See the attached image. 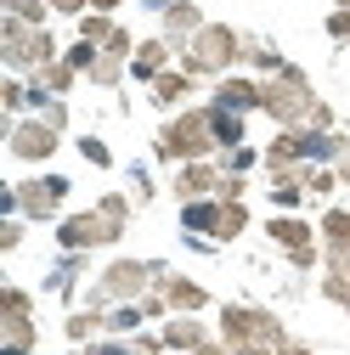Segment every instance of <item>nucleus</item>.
Segmentation results:
<instances>
[{"label": "nucleus", "instance_id": "obj_12", "mask_svg": "<svg viewBox=\"0 0 350 355\" xmlns=\"http://www.w3.org/2000/svg\"><path fill=\"white\" fill-rule=\"evenodd\" d=\"M175 62H181V51H175L164 34H153V40H142V46H136V57H130V79H136V85H153V79L169 73Z\"/></svg>", "mask_w": 350, "mask_h": 355}, {"label": "nucleus", "instance_id": "obj_13", "mask_svg": "<svg viewBox=\"0 0 350 355\" xmlns=\"http://www.w3.org/2000/svg\"><path fill=\"white\" fill-rule=\"evenodd\" d=\"M158 293L169 299V316H198V310L209 304V288L192 282V277H181V271H164L158 277Z\"/></svg>", "mask_w": 350, "mask_h": 355}, {"label": "nucleus", "instance_id": "obj_17", "mask_svg": "<svg viewBox=\"0 0 350 355\" xmlns=\"http://www.w3.org/2000/svg\"><path fill=\"white\" fill-rule=\"evenodd\" d=\"M158 333H164V344H169V349H181V355H192V349H203L209 338H221V333H209V327H203L198 316H169V322H164Z\"/></svg>", "mask_w": 350, "mask_h": 355}, {"label": "nucleus", "instance_id": "obj_2", "mask_svg": "<svg viewBox=\"0 0 350 355\" xmlns=\"http://www.w3.org/2000/svg\"><path fill=\"white\" fill-rule=\"evenodd\" d=\"M317 102H322V96H317V85L305 79L299 62H288V68L272 73V79H260V113H266L277 130H305V119H311Z\"/></svg>", "mask_w": 350, "mask_h": 355}, {"label": "nucleus", "instance_id": "obj_15", "mask_svg": "<svg viewBox=\"0 0 350 355\" xmlns=\"http://www.w3.org/2000/svg\"><path fill=\"white\" fill-rule=\"evenodd\" d=\"M266 237H272L283 254H299V248H317V243H322L317 226H311V220H299V214H272V220H266Z\"/></svg>", "mask_w": 350, "mask_h": 355}, {"label": "nucleus", "instance_id": "obj_35", "mask_svg": "<svg viewBox=\"0 0 350 355\" xmlns=\"http://www.w3.org/2000/svg\"><path fill=\"white\" fill-rule=\"evenodd\" d=\"M136 46H142V40H136V34H130V28H113L102 51H108V57H119V62H130V57H136Z\"/></svg>", "mask_w": 350, "mask_h": 355}, {"label": "nucleus", "instance_id": "obj_23", "mask_svg": "<svg viewBox=\"0 0 350 355\" xmlns=\"http://www.w3.org/2000/svg\"><path fill=\"white\" fill-rule=\"evenodd\" d=\"M299 187H305V198H333L339 175H333V164H299Z\"/></svg>", "mask_w": 350, "mask_h": 355}, {"label": "nucleus", "instance_id": "obj_49", "mask_svg": "<svg viewBox=\"0 0 350 355\" xmlns=\"http://www.w3.org/2000/svg\"><path fill=\"white\" fill-rule=\"evenodd\" d=\"M74 355H85V349H74Z\"/></svg>", "mask_w": 350, "mask_h": 355}, {"label": "nucleus", "instance_id": "obj_20", "mask_svg": "<svg viewBox=\"0 0 350 355\" xmlns=\"http://www.w3.org/2000/svg\"><path fill=\"white\" fill-rule=\"evenodd\" d=\"M243 62H249L260 79H272V73H283V68H288V57L272 46V40H254V34H249V46H243Z\"/></svg>", "mask_w": 350, "mask_h": 355}, {"label": "nucleus", "instance_id": "obj_10", "mask_svg": "<svg viewBox=\"0 0 350 355\" xmlns=\"http://www.w3.org/2000/svg\"><path fill=\"white\" fill-rule=\"evenodd\" d=\"M175 203H198V198H215L221 192V164L215 158H198V164H181L175 169V181H169Z\"/></svg>", "mask_w": 350, "mask_h": 355}, {"label": "nucleus", "instance_id": "obj_5", "mask_svg": "<svg viewBox=\"0 0 350 355\" xmlns=\"http://www.w3.org/2000/svg\"><path fill=\"white\" fill-rule=\"evenodd\" d=\"M221 344L226 349H266V355H277L283 344H288V327L272 316L266 304H221Z\"/></svg>", "mask_w": 350, "mask_h": 355}, {"label": "nucleus", "instance_id": "obj_11", "mask_svg": "<svg viewBox=\"0 0 350 355\" xmlns=\"http://www.w3.org/2000/svg\"><path fill=\"white\" fill-rule=\"evenodd\" d=\"M158 34L169 40L175 51H187L192 40L203 34V6H198V0H169V6H164V17H158Z\"/></svg>", "mask_w": 350, "mask_h": 355}, {"label": "nucleus", "instance_id": "obj_3", "mask_svg": "<svg viewBox=\"0 0 350 355\" xmlns=\"http://www.w3.org/2000/svg\"><path fill=\"white\" fill-rule=\"evenodd\" d=\"M164 271H169L164 259H108V265H102V277H97V288H91V310L142 304V299L158 288Z\"/></svg>", "mask_w": 350, "mask_h": 355}, {"label": "nucleus", "instance_id": "obj_27", "mask_svg": "<svg viewBox=\"0 0 350 355\" xmlns=\"http://www.w3.org/2000/svg\"><path fill=\"white\" fill-rule=\"evenodd\" d=\"M142 304H113L108 310V338H124V333H142Z\"/></svg>", "mask_w": 350, "mask_h": 355}, {"label": "nucleus", "instance_id": "obj_34", "mask_svg": "<svg viewBox=\"0 0 350 355\" xmlns=\"http://www.w3.org/2000/svg\"><path fill=\"white\" fill-rule=\"evenodd\" d=\"M0 316H34V299L23 288H0Z\"/></svg>", "mask_w": 350, "mask_h": 355}, {"label": "nucleus", "instance_id": "obj_8", "mask_svg": "<svg viewBox=\"0 0 350 355\" xmlns=\"http://www.w3.org/2000/svg\"><path fill=\"white\" fill-rule=\"evenodd\" d=\"M113 243H119V232L108 226L97 209L57 220V248H62V254H91V248H113Z\"/></svg>", "mask_w": 350, "mask_h": 355}, {"label": "nucleus", "instance_id": "obj_45", "mask_svg": "<svg viewBox=\"0 0 350 355\" xmlns=\"http://www.w3.org/2000/svg\"><path fill=\"white\" fill-rule=\"evenodd\" d=\"M192 355H232V349H226L221 338H209V344H203V349H192Z\"/></svg>", "mask_w": 350, "mask_h": 355}, {"label": "nucleus", "instance_id": "obj_14", "mask_svg": "<svg viewBox=\"0 0 350 355\" xmlns=\"http://www.w3.org/2000/svg\"><path fill=\"white\" fill-rule=\"evenodd\" d=\"M215 107H232V113H260V79H249V73H226V79H215V96H209Z\"/></svg>", "mask_w": 350, "mask_h": 355}, {"label": "nucleus", "instance_id": "obj_4", "mask_svg": "<svg viewBox=\"0 0 350 355\" xmlns=\"http://www.w3.org/2000/svg\"><path fill=\"white\" fill-rule=\"evenodd\" d=\"M243 46L249 34H238L232 23H203V34L181 51V68L192 79H226L232 68H243Z\"/></svg>", "mask_w": 350, "mask_h": 355}, {"label": "nucleus", "instance_id": "obj_43", "mask_svg": "<svg viewBox=\"0 0 350 355\" xmlns=\"http://www.w3.org/2000/svg\"><path fill=\"white\" fill-rule=\"evenodd\" d=\"M333 175H339V187H344V192H350V147H344V153H339V158H333Z\"/></svg>", "mask_w": 350, "mask_h": 355}, {"label": "nucleus", "instance_id": "obj_46", "mask_svg": "<svg viewBox=\"0 0 350 355\" xmlns=\"http://www.w3.org/2000/svg\"><path fill=\"white\" fill-rule=\"evenodd\" d=\"M119 6H124V0H91V12H108V17H113Z\"/></svg>", "mask_w": 350, "mask_h": 355}, {"label": "nucleus", "instance_id": "obj_30", "mask_svg": "<svg viewBox=\"0 0 350 355\" xmlns=\"http://www.w3.org/2000/svg\"><path fill=\"white\" fill-rule=\"evenodd\" d=\"M0 12H6V17H23V23H40V28H46V12H51V0H0Z\"/></svg>", "mask_w": 350, "mask_h": 355}, {"label": "nucleus", "instance_id": "obj_48", "mask_svg": "<svg viewBox=\"0 0 350 355\" xmlns=\"http://www.w3.org/2000/svg\"><path fill=\"white\" fill-rule=\"evenodd\" d=\"M344 316H350V304H344Z\"/></svg>", "mask_w": 350, "mask_h": 355}, {"label": "nucleus", "instance_id": "obj_28", "mask_svg": "<svg viewBox=\"0 0 350 355\" xmlns=\"http://www.w3.org/2000/svg\"><path fill=\"white\" fill-rule=\"evenodd\" d=\"M113 28H119V23H113L108 12H85V17H79V40H85V46H108Z\"/></svg>", "mask_w": 350, "mask_h": 355}, {"label": "nucleus", "instance_id": "obj_39", "mask_svg": "<svg viewBox=\"0 0 350 355\" xmlns=\"http://www.w3.org/2000/svg\"><path fill=\"white\" fill-rule=\"evenodd\" d=\"M17 243H23V220L12 214L6 226H0V254H17Z\"/></svg>", "mask_w": 350, "mask_h": 355}, {"label": "nucleus", "instance_id": "obj_40", "mask_svg": "<svg viewBox=\"0 0 350 355\" xmlns=\"http://www.w3.org/2000/svg\"><path fill=\"white\" fill-rule=\"evenodd\" d=\"M130 198H136V203L153 198V175H147V169H130Z\"/></svg>", "mask_w": 350, "mask_h": 355}, {"label": "nucleus", "instance_id": "obj_47", "mask_svg": "<svg viewBox=\"0 0 350 355\" xmlns=\"http://www.w3.org/2000/svg\"><path fill=\"white\" fill-rule=\"evenodd\" d=\"M333 12H350V0H333Z\"/></svg>", "mask_w": 350, "mask_h": 355}, {"label": "nucleus", "instance_id": "obj_26", "mask_svg": "<svg viewBox=\"0 0 350 355\" xmlns=\"http://www.w3.org/2000/svg\"><path fill=\"white\" fill-rule=\"evenodd\" d=\"M85 265H91L85 254H62V265H57V271L46 277V288H51V293H68V288H74V282L85 277Z\"/></svg>", "mask_w": 350, "mask_h": 355}, {"label": "nucleus", "instance_id": "obj_31", "mask_svg": "<svg viewBox=\"0 0 350 355\" xmlns=\"http://www.w3.org/2000/svg\"><path fill=\"white\" fill-rule=\"evenodd\" d=\"M62 62H68V68H74V73L85 79V73H91V68L102 62V46H85V40H74V46L62 51Z\"/></svg>", "mask_w": 350, "mask_h": 355}, {"label": "nucleus", "instance_id": "obj_24", "mask_svg": "<svg viewBox=\"0 0 350 355\" xmlns=\"http://www.w3.org/2000/svg\"><path fill=\"white\" fill-rule=\"evenodd\" d=\"M74 79H79V73H74L62 57H57V62H46V68L34 73V85H40V91H51V96H68V91H74Z\"/></svg>", "mask_w": 350, "mask_h": 355}, {"label": "nucleus", "instance_id": "obj_7", "mask_svg": "<svg viewBox=\"0 0 350 355\" xmlns=\"http://www.w3.org/2000/svg\"><path fill=\"white\" fill-rule=\"evenodd\" d=\"M68 175H28V181L6 187V209L17 220H57L62 203H68Z\"/></svg>", "mask_w": 350, "mask_h": 355}, {"label": "nucleus", "instance_id": "obj_33", "mask_svg": "<svg viewBox=\"0 0 350 355\" xmlns=\"http://www.w3.org/2000/svg\"><path fill=\"white\" fill-rule=\"evenodd\" d=\"M85 355H147L136 338H97V344H85Z\"/></svg>", "mask_w": 350, "mask_h": 355}, {"label": "nucleus", "instance_id": "obj_38", "mask_svg": "<svg viewBox=\"0 0 350 355\" xmlns=\"http://www.w3.org/2000/svg\"><path fill=\"white\" fill-rule=\"evenodd\" d=\"M243 192H249V181H243V175H226V169H221V192H215V198H226V203H243Z\"/></svg>", "mask_w": 350, "mask_h": 355}, {"label": "nucleus", "instance_id": "obj_42", "mask_svg": "<svg viewBox=\"0 0 350 355\" xmlns=\"http://www.w3.org/2000/svg\"><path fill=\"white\" fill-rule=\"evenodd\" d=\"M51 12H62V17H85V12H91V0H51Z\"/></svg>", "mask_w": 350, "mask_h": 355}, {"label": "nucleus", "instance_id": "obj_1", "mask_svg": "<svg viewBox=\"0 0 350 355\" xmlns=\"http://www.w3.org/2000/svg\"><path fill=\"white\" fill-rule=\"evenodd\" d=\"M153 153L164 164H198V158H221V147H215V130H209V102L203 107H181V113H169L164 130L153 136Z\"/></svg>", "mask_w": 350, "mask_h": 355}, {"label": "nucleus", "instance_id": "obj_22", "mask_svg": "<svg viewBox=\"0 0 350 355\" xmlns=\"http://www.w3.org/2000/svg\"><path fill=\"white\" fill-rule=\"evenodd\" d=\"M215 209H221V198H198V203H181V232L192 237H209L215 232Z\"/></svg>", "mask_w": 350, "mask_h": 355}, {"label": "nucleus", "instance_id": "obj_41", "mask_svg": "<svg viewBox=\"0 0 350 355\" xmlns=\"http://www.w3.org/2000/svg\"><path fill=\"white\" fill-rule=\"evenodd\" d=\"M305 130H333V107H328V102H317V107H311V119H305Z\"/></svg>", "mask_w": 350, "mask_h": 355}, {"label": "nucleus", "instance_id": "obj_21", "mask_svg": "<svg viewBox=\"0 0 350 355\" xmlns=\"http://www.w3.org/2000/svg\"><path fill=\"white\" fill-rule=\"evenodd\" d=\"M317 237H322V254L350 248V209H328V214H322V226H317Z\"/></svg>", "mask_w": 350, "mask_h": 355}, {"label": "nucleus", "instance_id": "obj_36", "mask_svg": "<svg viewBox=\"0 0 350 355\" xmlns=\"http://www.w3.org/2000/svg\"><path fill=\"white\" fill-rule=\"evenodd\" d=\"M79 158H85V164H97V169H108V164H113V153H108V141H102V136H79Z\"/></svg>", "mask_w": 350, "mask_h": 355}, {"label": "nucleus", "instance_id": "obj_16", "mask_svg": "<svg viewBox=\"0 0 350 355\" xmlns=\"http://www.w3.org/2000/svg\"><path fill=\"white\" fill-rule=\"evenodd\" d=\"M192 85H198V79H192V73H187L181 62H175L169 73H158V79L147 85V96H153V107H164V113H175V107H181V102L192 96Z\"/></svg>", "mask_w": 350, "mask_h": 355}, {"label": "nucleus", "instance_id": "obj_18", "mask_svg": "<svg viewBox=\"0 0 350 355\" xmlns=\"http://www.w3.org/2000/svg\"><path fill=\"white\" fill-rule=\"evenodd\" d=\"M209 130H215V147H221V153L243 147V113H232V107H215V102H209Z\"/></svg>", "mask_w": 350, "mask_h": 355}, {"label": "nucleus", "instance_id": "obj_32", "mask_svg": "<svg viewBox=\"0 0 350 355\" xmlns=\"http://www.w3.org/2000/svg\"><path fill=\"white\" fill-rule=\"evenodd\" d=\"M0 107H6V113H28V79H6V85H0Z\"/></svg>", "mask_w": 350, "mask_h": 355}, {"label": "nucleus", "instance_id": "obj_25", "mask_svg": "<svg viewBox=\"0 0 350 355\" xmlns=\"http://www.w3.org/2000/svg\"><path fill=\"white\" fill-rule=\"evenodd\" d=\"M91 209H97V214L108 220V226H113V232L124 237V226H130V198H124V192H102V198H97Z\"/></svg>", "mask_w": 350, "mask_h": 355}, {"label": "nucleus", "instance_id": "obj_9", "mask_svg": "<svg viewBox=\"0 0 350 355\" xmlns=\"http://www.w3.org/2000/svg\"><path fill=\"white\" fill-rule=\"evenodd\" d=\"M57 141H62V130H51L46 119H12L6 124V147L17 164H46L57 153Z\"/></svg>", "mask_w": 350, "mask_h": 355}, {"label": "nucleus", "instance_id": "obj_29", "mask_svg": "<svg viewBox=\"0 0 350 355\" xmlns=\"http://www.w3.org/2000/svg\"><path fill=\"white\" fill-rule=\"evenodd\" d=\"M215 164H221L226 175H249L254 164H266V153H254V147L243 141V147H232V153H221V158H215Z\"/></svg>", "mask_w": 350, "mask_h": 355}, {"label": "nucleus", "instance_id": "obj_37", "mask_svg": "<svg viewBox=\"0 0 350 355\" xmlns=\"http://www.w3.org/2000/svg\"><path fill=\"white\" fill-rule=\"evenodd\" d=\"M328 40H333V46H350V12H328Z\"/></svg>", "mask_w": 350, "mask_h": 355}, {"label": "nucleus", "instance_id": "obj_19", "mask_svg": "<svg viewBox=\"0 0 350 355\" xmlns=\"http://www.w3.org/2000/svg\"><path fill=\"white\" fill-rule=\"evenodd\" d=\"M249 232V203H226L221 198V209H215V232H209V243H232V237H243Z\"/></svg>", "mask_w": 350, "mask_h": 355}, {"label": "nucleus", "instance_id": "obj_6", "mask_svg": "<svg viewBox=\"0 0 350 355\" xmlns=\"http://www.w3.org/2000/svg\"><path fill=\"white\" fill-rule=\"evenodd\" d=\"M0 57H6V68L17 79H34L46 62H57V40H51V28H40V23L0 17Z\"/></svg>", "mask_w": 350, "mask_h": 355}, {"label": "nucleus", "instance_id": "obj_44", "mask_svg": "<svg viewBox=\"0 0 350 355\" xmlns=\"http://www.w3.org/2000/svg\"><path fill=\"white\" fill-rule=\"evenodd\" d=\"M277 355H317V349H311V344H299V338H288V344H283Z\"/></svg>", "mask_w": 350, "mask_h": 355}]
</instances>
